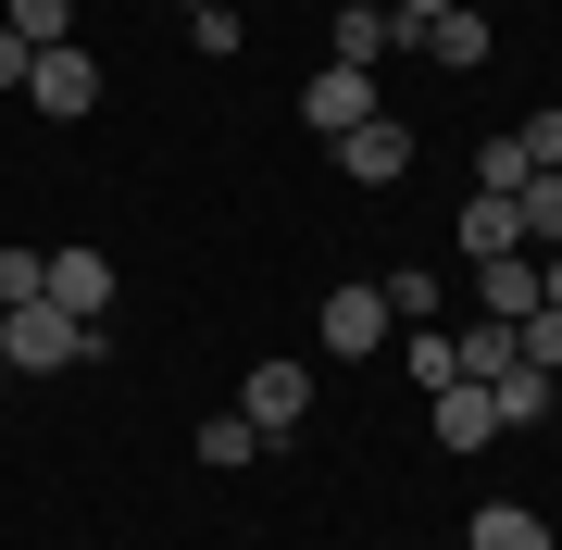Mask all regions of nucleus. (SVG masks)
Instances as JSON below:
<instances>
[{
  "label": "nucleus",
  "mask_w": 562,
  "mask_h": 550,
  "mask_svg": "<svg viewBox=\"0 0 562 550\" xmlns=\"http://www.w3.org/2000/svg\"><path fill=\"white\" fill-rule=\"evenodd\" d=\"M88 350H101V326H76V313H50V301L0 313V375H63V363H88Z\"/></svg>",
  "instance_id": "obj_1"
},
{
  "label": "nucleus",
  "mask_w": 562,
  "mask_h": 550,
  "mask_svg": "<svg viewBox=\"0 0 562 550\" xmlns=\"http://www.w3.org/2000/svg\"><path fill=\"white\" fill-rule=\"evenodd\" d=\"M313 326H325V350H338V363H362V350H387V326H401V313H387V288H375V276H338Z\"/></svg>",
  "instance_id": "obj_2"
},
{
  "label": "nucleus",
  "mask_w": 562,
  "mask_h": 550,
  "mask_svg": "<svg viewBox=\"0 0 562 550\" xmlns=\"http://www.w3.org/2000/svg\"><path fill=\"white\" fill-rule=\"evenodd\" d=\"M38 301L76 313V326H101V313H113V263H101V250H38Z\"/></svg>",
  "instance_id": "obj_3"
},
{
  "label": "nucleus",
  "mask_w": 562,
  "mask_h": 550,
  "mask_svg": "<svg viewBox=\"0 0 562 550\" xmlns=\"http://www.w3.org/2000/svg\"><path fill=\"white\" fill-rule=\"evenodd\" d=\"M362 113H375V63H325V76H301V125H313V138H350Z\"/></svg>",
  "instance_id": "obj_4"
},
{
  "label": "nucleus",
  "mask_w": 562,
  "mask_h": 550,
  "mask_svg": "<svg viewBox=\"0 0 562 550\" xmlns=\"http://www.w3.org/2000/svg\"><path fill=\"white\" fill-rule=\"evenodd\" d=\"M338 176H362V188H401V176H413V125H401V113H362L350 138H338Z\"/></svg>",
  "instance_id": "obj_5"
},
{
  "label": "nucleus",
  "mask_w": 562,
  "mask_h": 550,
  "mask_svg": "<svg viewBox=\"0 0 562 550\" xmlns=\"http://www.w3.org/2000/svg\"><path fill=\"white\" fill-rule=\"evenodd\" d=\"M25 101H38V113H63V125H76V113H101V63H88L76 38H63V50H38V76H25Z\"/></svg>",
  "instance_id": "obj_6"
},
{
  "label": "nucleus",
  "mask_w": 562,
  "mask_h": 550,
  "mask_svg": "<svg viewBox=\"0 0 562 550\" xmlns=\"http://www.w3.org/2000/svg\"><path fill=\"white\" fill-rule=\"evenodd\" d=\"M238 413H250L262 438H288V426L313 413V375H301V363H250V375H238Z\"/></svg>",
  "instance_id": "obj_7"
},
{
  "label": "nucleus",
  "mask_w": 562,
  "mask_h": 550,
  "mask_svg": "<svg viewBox=\"0 0 562 550\" xmlns=\"http://www.w3.org/2000/svg\"><path fill=\"white\" fill-rule=\"evenodd\" d=\"M425 401H438V413H425V426H438V450H487V438H501V401H487L475 375H450V388H425Z\"/></svg>",
  "instance_id": "obj_8"
},
{
  "label": "nucleus",
  "mask_w": 562,
  "mask_h": 550,
  "mask_svg": "<svg viewBox=\"0 0 562 550\" xmlns=\"http://www.w3.org/2000/svg\"><path fill=\"white\" fill-rule=\"evenodd\" d=\"M475 313H487V326H525V313H538V250H501V263H475Z\"/></svg>",
  "instance_id": "obj_9"
},
{
  "label": "nucleus",
  "mask_w": 562,
  "mask_h": 550,
  "mask_svg": "<svg viewBox=\"0 0 562 550\" xmlns=\"http://www.w3.org/2000/svg\"><path fill=\"white\" fill-rule=\"evenodd\" d=\"M387 50L413 63V38H401V13H387V0H338V63H387Z\"/></svg>",
  "instance_id": "obj_10"
},
{
  "label": "nucleus",
  "mask_w": 562,
  "mask_h": 550,
  "mask_svg": "<svg viewBox=\"0 0 562 550\" xmlns=\"http://www.w3.org/2000/svg\"><path fill=\"white\" fill-rule=\"evenodd\" d=\"M501 250H525L513 188H475V201H462V263H501Z\"/></svg>",
  "instance_id": "obj_11"
},
{
  "label": "nucleus",
  "mask_w": 562,
  "mask_h": 550,
  "mask_svg": "<svg viewBox=\"0 0 562 550\" xmlns=\"http://www.w3.org/2000/svg\"><path fill=\"white\" fill-rule=\"evenodd\" d=\"M413 63H438V76H475V63H487V13H438V25L413 38Z\"/></svg>",
  "instance_id": "obj_12"
},
{
  "label": "nucleus",
  "mask_w": 562,
  "mask_h": 550,
  "mask_svg": "<svg viewBox=\"0 0 562 550\" xmlns=\"http://www.w3.org/2000/svg\"><path fill=\"white\" fill-rule=\"evenodd\" d=\"M462 538H475V550H562V538H550V513H525V501H487Z\"/></svg>",
  "instance_id": "obj_13"
},
{
  "label": "nucleus",
  "mask_w": 562,
  "mask_h": 550,
  "mask_svg": "<svg viewBox=\"0 0 562 550\" xmlns=\"http://www.w3.org/2000/svg\"><path fill=\"white\" fill-rule=\"evenodd\" d=\"M487 401H501V426H538V413L562 401V375H538V363H513V375H487Z\"/></svg>",
  "instance_id": "obj_14"
},
{
  "label": "nucleus",
  "mask_w": 562,
  "mask_h": 550,
  "mask_svg": "<svg viewBox=\"0 0 562 550\" xmlns=\"http://www.w3.org/2000/svg\"><path fill=\"white\" fill-rule=\"evenodd\" d=\"M201 463H213V475L262 463V426H250V413H201Z\"/></svg>",
  "instance_id": "obj_15"
},
{
  "label": "nucleus",
  "mask_w": 562,
  "mask_h": 550,
  "mask_svg": "<svg viewBox=\"0 0 562 550\" xmlns=\"http://www.w3.org/2000/svg\"><path fill=\"white\" fill-rule=\"evenodd\" d=\"M513 225H525V250H562V176H525L513 188Z\"/></svg>",
  "instance_id": "obj_16"
},
{
  "label": "nucleus",
  "mask_w": 562,
  "mask_h": 550,
  "mask_svg": "<svg viewBox=\"0 0 562 550\" xmlns=\"http://www.w3.org/2000/svg\"><path fill=\"white\" fill-rule=\"evenodd\" d=\"M0 25H13L25 50H63L76 38V0H0Z\"/></svg>",
  "instance_id": "obj_17"
},
{
  "label": "nucleus",
  "mask_w": 562,
  "mask_h": 550,
  "mask_svg": "<svg viewBox=\"0 0 562 550\" xmlns=\"http://www.w3.org/2000/svg\"><path fill=\"white\" fill-rule=\"evenodd\" d=\"M401 375H413V388H450L462 363H450V338H438V326H413V338H401Z\"/></svg>",
  "instance_id": "obj_18"
},
{
  "label": "nucleus",
  "mask_w": 562,
  "mask_h": 550,
  "mask_svg": "<svg viewBox=\"0 0 562 550\" xmlns=\"http://www.w3.org/2000/svg\"><path fill=\"white\" fill-rule=\"evenodd\" d=\"M188 38H201V63H238V50H250V25L213 0V13H188Z\"/></svg>",
  "instance_id": "obj_19"
},
{
  "label": "nucleus",
  "mask_w": 562,
  "mask_h": 550,
  "mask_svg": "<svg viewBox=\"0 0 562 550\" xmlns=\"http://www.w3.org/2000/svg\"><path fill=\"white\" fill-rule=\"evenodd\" d=\"M513 363H538V375H562V313H525V326H513Z\"/></svg>",
  "instance_id": "obj_20"
},
{
  "label": "nucleus",
  "mask_w": 562,
  "mask_h": 550,
  "mask_svg": "<svg viewBox=\"0 0 562 550\" xmlns=\"http://www.w3.org/2000/svg\"><path fill=\"white\" fill-rule=\"evenodd\" d=\"M375 288H387V313H401V326H425V313H438V276H413V263L375 276Z\"/></svg>",
  "instance_id": "obj_21"
},
{
  "label": "nucleus",
  "mask_w": 562,
  "mask_h": 550,
  "mask_svg": "<svg viewBox=\"0 0 562 550\" xmlns=\"http://www.w3.org/2000/svg\"><path fill=\"white\" fill-rule=\"evenodd\" d=\"M513 150H525L538 176H562V113H525V125H513Z\"/></svg>",
  "instance_id": "obj_22"
},
{
  "label": "nucleus",
  "mask_w": 562,
  "mask_h": 550,
  "mask_svg": "<svg viewBox=\"0 0 562 550\" xmlns=\"http://www.w3.org/2000/svg\"><path fill=\"white\" fill-rule=\"evenodd\" d=\"M525 176H538V164H525L513 138H487V150H475V188H525Z\"/></svg>",
  "instance_id": "obj_23"
},
{
  "label": "nucleus",
  "mask_w": 562,
  "mask_h": 550,
  "mask_svg": "<svg viewBox=\"0 0 562 550\" xmlns=\"http://www.w3.org/2000/svg\"><path fill=\"white\" fill-rule=\"evenodd\" d=\"M0 301H38V250H0Z\"/></svg>",
  "instance_id": "obj_24"
},
{
  "label": "nucleus",
  "mask_w": 562,
  "mask_h": 550,
  "mask_svg": "<svg viewBox=\"0 0 562 550\" xmlns=\"http://www.w3.org/2000/svg\"><path fill=\"white\" fill-rule=\"evenodd\" d=\"M25 76H38V50H25L13 25H0V88H25Z\"/></svg>",
  "instance_id": "obj_25"
},
{
  "label": "nucleus",
  "mask_w": 562,
  "mask_h": 550,
  "mask_svg": "<svg viewBox=\"0 0 562 550\" xmlns=\"http://www.w3.org/2000/svg\"><path fill=\"white\" fill-rule=\"evenodd\" d=\"M387 13H401V38H425V25H438V13H462V0H387Z\"/></svg>",
  "instance_id": "obj_26"
},
{
  "label": "nucleus",
  "mask_w": 562,
  "mask_h": 550,
  "mask_svg": "<svg viewBox=\"0 0 562 550\" xmlns=\"http://www.w3.org/2000/svg\"><path fill=\"white\" fill-rule=\"evenodd\" d=\"M176 13H213V0H176Z\"/></svg>",
  "instance_id": "obj_27"
}]
</instances>
